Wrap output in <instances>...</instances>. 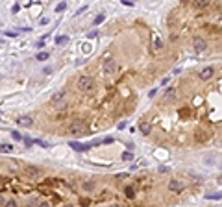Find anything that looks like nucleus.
<instances>
[{"instance_id": "nucleus-1", "label": "nucleus", "mask_w": 222, "mask_h": 207, "mask_svg": "<svg viewBox=\"0 0 222 207\" xmlns=\"http://www.w3.org/2000/svg\"><path fill=\"white\" fill-rule=\"evenodd\" d=\"M78 87H80L82 91H91V89L94 87V80L89 78V76H82V78L78 80Z\"/></svg>"}, {"instance_id": "nucleus-2", "label": "nucleus", "mask_w": 222, "mask_h": 207, "mask_svg": "<svg viewBox=\"0 0 222 207\" xmlns=\"http://www.w3.org/2000/svg\"><path fill=\"white\" fill-rule=\"evenodd\" d=\"M69 131H71L72 135H82V133H85V131H87V128H85V124H83V122L76 120V122H72V124L69 126Z\"/></svg>"}, {"instance_id": "nucleus-3", "label": "nucleus", "mask_w": 222, "mask_h": 207, "mask_svg": "<svg viewBox=\"0 0 222 207\" xmlns=\"http://www.w3.org/2000/svg\"><path fill=\"white\" fill-rule=\"evenodd\" d=\"M102 69H104L105 74H113V72L117 70V63H115V59H113V58H107V59L104 61V67H102Z\"/></svg>"}, {"instance_id": "nucleus-4", "label": "nucleus", "mask_w": 222, "mask_h": 207, "mask_svg": "<svg viewBox=\"0 0 222 207\" xmlns=\"http://www.w3.org/2000/svg\"><path fill=\"white\" fill-rule=\"evenodd\" d=\"M193 44H194V50H196V52H204V50H205V46H207V44H205V41H204L202 37H194Z\"/></svg>"}, {"instance_id": "nucleus-5", "label": "nucleus", "mask_w": 222, "mask_h": 207, "mask_svg": "<svg viewBox=\"0 0 222 207\" xmlns=\"http://www.w3.org/2000/svg\"><path fill=\"white\" fill-rule=\"evenodd\" d=\"M213 72H215V69H213V67H205V69L200 72V80H209V78L213 76Z\"/></svg>"}, {"instance_id": "nucleus-6", "label": "nucleus", "mask_w": 222, "mask_h": 207, "mask_svg": "<svg viewBox=\"0 0 222 207\" xmlns=\"http://www.w3.org/2000/svg\"><path fill=\"white\" fill-rule=\"evenodd\" d=\"M169 189H170L172 192H182V190H183V185H182L180 181H176V179H172V181L169 183Z\"/></svg>"}, {"instance_id": "nucleus-7", "label": "nucleus", "mask_w": 222, "mask_h": 207, "mask_svg": "<svg viewBox=\"0 0 222 207\" xmlns=\"http://www.w3.org/2000/svg\"><path fill=\"white\" fill-rule=\"evenodd\" d=\"M17 122H19V126H24V128H28V126H32V124H33V120H32L30 117H21Z\"/></svg>"}, {"instance_id": "nucleus-8", "label": "nucleus", "mask_w": 222, "mask_h": 207, "mask_svg": "<svg viewBox=\"0 0 222 207\" xmlns=\"http://www.w3.org/2000/svg\"><path fill=\"white\" fill-rule=\"evenodd\" d=\"M193 4H194L196 8H200V9H204V8H207V6L211 4V0H193Z\"/></svg>"}, {"instance_id": "nucleus-9", "label": "nucleus", "mask_w": 222, "mask_h": 207, "mask_svg": "<svg viewBox=\"0 0 222 207\" xmlns=\"http://www.w3.org/2000/svg\"><path fill=\"white\" fill-rule=\"evenodd\" d=\"M139 130H141V133H143V135H148V133H150V124L143 120V122L139 124Z\"/></svg>"}, {"instance_id": "nucleus-10", "label": "nucleus", "mask_w": 222, "mask_h": 207, "mask_svg": "<svg viewBox=\"0 0 222 207\" xmlns=\"http://www.w3.org/2000/svg\"><path fill=\"white\" fill-rule=\"evenodd\" d=\"M65 98V91H58V92H54L52 94V102H59Z\"/></svg>"}, {"instance_id": "nucleus-11", "label": "nucleus", "mask_w": 222, "mask_h": 207, "mask_svg": "<svg viewBox=\"0 0 222 207\" xmlns=\"http://www.w3.org/2000/svg\"><path fill=\"white\" fill-rule=\"evenodd\" d=\"M69 146H72V150H76V152H83V150L89 148V146H83V144H80V142H71Z\"/></svg>"}, {"instance_id": "nucleus-12", "label": "nucleus", "mask_w": 222, "mask_h": 207, "mask_svg": "<svg viewBox=\"0 0 222 207\" xmlns=\"http://www.w3.org/2000/svg\"><path fill=\"white\" fill-rule=\"evenodd\" d=\"M26 174L28 176H39V170L35 167H26Z\"/></svg>"}, {"instance_id": "nucleus-13", "label": "nucleus", "mask_w": 222, "mask_h": 207, "mask_svg": "<svg viewBox=\"0 0 222 207\" xmlns=\"http://www.w3.org/2000/svg\"><path fill=\"white\" fill-rule=\"evenodd\" d=\"M48 58H50L48 52H39V54H37V61H46Z\"/></svg>"}, {"instance_id": "nucleus-14", "label": "nucleus", "mask_w": 222, "mask_h": 207, "mask_svg": "<svg viewBox=\"0 0 222 207\" xmlns=\"http://www.w3.org/2000/svg\"><path fill=\"white\" fill-rule=\"evenodd\" d=\"M56 43H58V44H65V43H69V37L67 35H59V37H56Z\"/></svg>"}, {"instance_id": "nucleus-15", "label": "nucleus", "mask_w": 222, "mask_h": 207, "mask_svg": "<svg viewBox=\"0 0 222 207\" xmlns=\"http://www.w3.org/2000/svg\"><path fill=\"white\" fill-rule=\"evenodd\" d=\"M0 150H2V153H6V152H11V144H6V142H2V144H0Z\"/></svg>"}, {"instance_id": "nucleus-16", "label": "nucleus", "mask_w": 222, "mask_h": 207, "mask_svg": "<svg viewBox=\"0 0 222 207\" xmlns=\"http://www.w3.org/2000/svg\"><path fill=\"white\" fill-rule=\"evenodd\" d=\"M176 94V89L174 87H169V89H166V98H172Z\"/></svg>"}, {"instance_id": "nucleus-17", "label": "nucleus", "mask_w": 222, "mask_h": 207, "mask_svg": "<svg viewBox=\"0 0 222 207\" xmlns=\"http://www.w3.org/2000/svg\"><path fill=\"white\" fill-rule=\"evenodd\" d=\"M122 159H124V161H132V159H133V155H132V152H124V155H122Z\"/></svg>"}, {"instance_id": "nucleus-18", "label": "nucleus", "mask_w": 222, "mask_h": 207, "mask_svg": "<svg viewBox=\"0 0 222 207\" xmlns=\"http://www.w3.org/2000/svg\"><path fill=\"white\" fill-rule=\"evenodd\" d=\"M124 194H126L128 198H133V196H135V192H133V189H130V187H128V189H124Z\"/></svg>"}, {"instance_id": "nucleus-19", "label": "nucleus", "mask_w": 222, "mask_h": 207, "mask_svg": "<svg viewBox=\"0 0 222 207\" xmlns=\"http://www.w3.org/2000/svg\"><path fill=\"white\" fill-rule=\"evenodd\" d=\"M207 137H209V133H196V139H198V141H205Z\"/></svg>"}, {"instance_id": "nucleus-20", "label": "nucleus", "mask_w": 222, "mask_h": 207, "mask_svg": "<svg viewBox=\"0 0 222 207\" xmlns=\"http://www.w3.org/2000/svg\"><path fill=\"white\" fill-rule=\"evenodd\" d=\"M152 48H154V50H159V48H161V41H159V39H155V41H154V44H152Z\"/></svg>"}, {"instance_id": "nucleus-21", "label": "nucleus", "mask_w": 222, "mask_h": 207, "mask_svg": "<svg viewBox=\"0 0 222 207\" xmlns=\"http://www.w3.org/2000/svg\"><path fill=\"white\" fill-rule=\"evenodd\" d=\"M11 135H13V139H15V141H22V137H21V133H19V131H11Z\"/></svg>"}, {"instance_id": "nucleus-22", "label": "nucleus", "mask_w": 222, "mask_h": 207, "mask_svg": "<svg viewBox=\"0 0 222 207\" xmlns=\"http://www.w3.org/2000/svg\"><path fill=\"white\" fill-rule=\"evenodd\" d=\"M35 144H39V146H43V148H48V144H46L44 141H41V139H37V141H35Z\"/></svg>"}, {"instance_id": "nucleus-23", "label": "nucleus", "mask_w": 222, "mask_h": 207, "mask_svg": "<svg viewBox=\"0 0 222 207\" xmlns=\"http://www.w3.org/2000/svg\"><path fill=\"white\" fill-rule=\"evenodd\" d=\"M102 21H104V15H98V17L94 19V26H96V24H100Z\"/></svg>"}, {"instance_id": "nucleus-24", "label": "nucleus", "mask_w": 222, "mask_h": 207, "mask_svg": "<svg viewBox=\"0 0 222 207\" xmlns=\"http://www.w3.org/2000/svg\"><path fill=\"white\" fill-rule=\"evenodd\" d=\"M65 8H67V4H59V6H58V8H56V11H58V13H59V11H63V9H65Z\"/></svg>"}, {"instance_id": "nucleus-25", "label": "nucleus", "mask_w": 222, "mask_h": 207, "mask_svg": "<svg viewBox=\"0 0 222 207\" xmlns=\"http://www.w3.org/2000/svg\"><path fill=\"white\" fill-rule=\"evenodd\" d=\"M102 142H105V144H111V142H113V137H105Z\"/></svg>"}, {"instance_id": "nucleus-26", "label": "nucleus", "mask_w": 222, "mask_h": 207, "mask_svg": "<svg viewBox=\"0 0 222 207\" xmlns=\"http://www.w3.org/2000/svg\"><path fill=\"white\" fill-rule=\"evenodd\" d=\"M155 92H157V89H152V91L148 92V96H150V98H154V96H155Z\"/></svg>"}, {"instance_id": "nucleus-27", "label": "nucleus", "mask_w": 222, "mask_h": 207, "mask_svg": "<svg viewBox=\"0 0 222 207\" xmlns=\"http://www.w3.org/2000/svg\"><path fill=\"white\" fill-rule=\"evenodd\" d=\"M22 141H24V144H28V146H30V144H32V141H30V139H28V137H24V139H22Z\"/></svg>"}]
</instances>
